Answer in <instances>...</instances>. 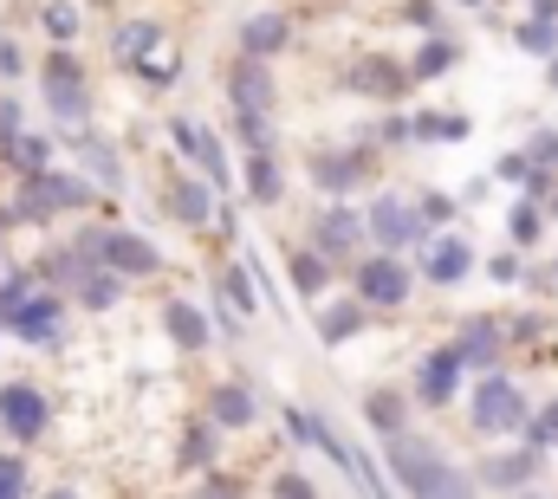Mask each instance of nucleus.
<instances>
[{
  "mask_svg": "<svg viewBox=\"0 0 558 499\" xmlns=\"http://www.w3.org/2000/svg\"><path fill=\"white\" fill-rule=\"evenodd\" d=\"M474 422H481V428H520V422H526L520 389H513V382H481V395H474Z\"/></svg>",
  "mask_w": 558,
  "mask_h": 499,
  "instance_id": "obj_3",
  "label": "nucleus"
},
{
  "mask_svg": "<svg viewBox=\"0 0 558 499\" xmlns=\"http://www.w3.org/2000/svg\"><path fill=\"white\" fill-rule=\"evenodd\" d=\"M371 422H377V428H397L403 415H397V402H390V395H377V402H371Z\"/></svg>",
  "mask_w": 558,
  "mask_h": 499,
  "instance_id": "obj_26",
  "label": "nucleus"
},
{
  "mask_svg": "<svg viewBox=\"0 0 558 499\" xmlns=\"http://www.w3.org/2000/svg\"><path fill=\"white\" fill-rule=\"evenodd\" d=\"M247 182H254V202H279V169L267 162V149L254 156V169H247Z\"/></svg>",
  "mask_w": 558,
  "mask_h": 499,
  "instance_id": "obj_18",
  "label": "nucleus"
},
{
  "mask_svg": "<svg viewBox=\"0 0 558 499\" xmlns=\"http://www.w3.org/2000/svg\"><path fill=\"white\" fill-rule=\"evenodd\" d=\"M241 39H247V52H254V59H267V52H279V46H286V20H279V13H254Z\"/></svg>",
  "mask_w": 558,
  "mask_h": 499,
  "instance_id": "obj_12",
  "label": "nucleus"
},
{
  "mask_svg": "<svg viewBox=\"0 0 558 499\" xmlns=\"http://www.w3.org/2000/svg\"><path fill=\"white\" fill-rule=\"evenodd\" d=\"M0 422H7L20 441H33V435L46 428V395H39V389H26V382L0 389Z\"/></svg>",
  "mask_w": 558,
  "mask_h": 499,
  "instance_id": "obj_2",
  "label": "nucleus"
},
{
  "mask_svg": "<svg viewBox=\"0 0 558 499\" xmlns=\"http://www.w3.org/2000/svg\"><path fill=\"white\" fill-rule=\"evenodd\" d=\"M494 344H500V338L474 325V331H468V344H461V357H494Z\"/></svg>",
  "mask_w": 558,
  "mask_h": 499,
  "instance_id": "obj_23",
  "label": "nucleus"
},
{
  "mask_svg": "<svg viewBox=\"0 0 558 499\" xmlns=\"http://www.w3.org/2000/svg\"><path fill=\"white\" fill-rule=\"evenodd\" d=\"M397 474H403V487H416V494H461L468 480L461 474H448L441 461H428V448H416V441H397Z\"/></svg>",
  "mask_w": 558,
  "mask_h": 499,
  "instance_id": "obj_1",
  "label": "nucleus"
},
{
  "mask_svg": "<svg viewBox=\"0 0 558 499\" xmlns=\"http://www.w3.org/2000/svg\"><path fill=\"white\" fill-rule=\"evenodd\" d=\"M461 272H468V247H461V241H435V247H428V279L454 285Z\"/></svg>",
  "mask_w": 558,
  "mask_h": 499,
  "instance_id": "obj_14",
  "label": "nucleus"
},
{
  "mask_svg": "<svg viewBox=\"0 0 558 499\" xmlns=\"http://www.w3.org/2000/svg\"><path fill=\"white\" fill-rule=\"evenodd\" d=\"M351 85H364L371 98H397V85H403V72H397V65H377V59H364V65L351 72Z\"/></svg>",
  "mask_w": 558,
  "mask_h": 499,
  "instance_id": "obj_15",
  "label": "nucleus"
},
{
  "mask_svg": "<svg viewBox=\"0 0 558 499\" xmlns=\"http://www.w3.org/2000/svg\"><path fill=\"white\" fill-rule=\"evenodd\" d=\"M351 325H357V318H351V312H325V338H344V331H351Z\"/></svg>",
  "mask_w": 558,
  "mask_h": 499,
  "instance_id": "obj_30",
  "label": "nucleus"
},
{
  "mask_svg": "<svg viewBox=\"0 0 558 499\" xmlns=\"http://www.w3.org/2000/svg\"><path fill=\"white\" fill-rule=\"evenodd\" d=\"M98 247H105V259H111L118 272H156V247L137 241V234H111V241H98Z\"/></svg>",
  "mask_w": 558,
  "mask_h": 499,
  "instance_id": "obj_6",
  "label": "nucleus"
},
{
  "mask_svg": "<svg viewBox=\"0 0 558 499\" xmlns=\"http://www.w3.org/2000/svg\"><path fill=\"white\" fill-rule=\"evenodd\" d=\"M215 422H228V428H247V422H254V402H247V389H221V395H215Z\"/></svg>",
  "mask_w": 558,
  "mask_h": 499,
  "instance_id": "obj_17",
  "label": "nucleus"
},
{
  "mask_svg": "<svg viewBox=\"0 0 558 499\" xmlns=\"http://www.w3.org/2000/svg\"><path fill=\"white\" fill-rule=\"evenodd\" d=\"M175 136H182V149H189V156H195L215 182H228V156L215 149V136H208V130H202V124H175Z\"/></svg>",
  "mask_w": 558,
  "mask_h": 499,
  "instance_id": "obj_7",
  "label": "nucleus"
},
{
  "mask_svg": "<svg viewBox=\"0 0 558 499\" xmlns=\"http://www.w3.org/2000/svg\"><path fill=\"white\" fill-rule=\"evenodd\" d=\"M169 331H175V344H182V351H202V344H208V325H202V312H195V305H182V299L169 305Z\"/></svg>",
  "mask_w": 558,
  "mask_h": 499,
  "instance_id": "obj_13",
  "label": "nucleus"
},
{
  "mask_svg": "<svg viewBox=\"0 0 558 499\" xmlns=\"http://www.w3.org/2000/svg\"><path fill=\"white\" fill-rule=\"evenodd\" d=\"M371 228H377V241H384V247H410V241H416V215H410L403 202H390V195L371 208Z\"/></svg>",
  "mask_w": 558,
  "mask_h": 499,
  "instance_id": "obj_5",
  "label": "nucleus"
},
{
  "mask_svg": "<svg viewBox=\"0 0 558 499\" xmlns=\"http://www.w3.org/2000/svg\"><path fill=\"white\" fill-rule=\"evenodd\" d=\"M26 487V467L20 461H0V494H20Z\"/></svg>",
  "mask_w": 558,
  "mask_h": 499,
  "instance_id": "obj_27",
  "label": "nucleus"
},
{
  "mask_svg": "<svg viewBox=\"0 0 558 499\" xmlns=\"http://www.w3.org/2000/svg\"><path fill=\"white\" fill-rule=\"evenodd\" d=\"M7 149H13V162H26V169H46V143H33V136H13Z\"/></svg>",
  "mask_w": 558,
  "mask_h": 499,
  "instance_id": "obj_21",
  "label": "nucleus"
},
{
  "mask_svg": "<svg viewBox=\"0 0 558 499\" xmlns=\"http://www.w3.org/2000/svg\"><path fill=\"white\" fill-rule=\"evenodd\" d=\"M46 26L65 39V33H78V13H72V7H46Z\"/></svg>",
  "mask_w": 558,
  "mask_h": 499,
  "instance_id": "obj_24",
  "label": "nucleus"
},
{
  "mask_svg": "<svg viewBox=\"0 0 558 499\" xmlns=\"http://www.w3.org/2000/svg\"><path fill=\"white\" fill-rule=\"evenodd\" d=\"M520 46H526V52H553V46H558L553 20H546V13H539V20H533V26H520Z\"/></svg>",
  "mask_w": 558,
  "mask_h": 499,
  "instance_id": "obj_20",
  "label": "nucleus"
},
{
  "mask_svg": "<svg viewBox=\"0 0 558 499\" xmlns=\"http://www.w3.org/2000/svg\"><path fill=\"white\" fill-rule=\"evenodd\" d=\"M454 370H461V351H435V357L422 364V395H428V402L454 395Z\"/></svg>",
  "mask_w": 558,
  "mask_h": 499,
  "instance_id": "obj_8",
  "label": "nucleus"
},
{
  "mask_svg": "<svg viewBox=\"0 0 558 499\" xmlns=\"http://www.w3.org/2000/svg\"><path fill=\"white\" fill-rule=\"evenodd\" d=\"M7 325H13L20 338H52V325H59V305H52V299H26V305L7 318Z\"/></svg>",
  "mask_w": 558,
  "mask_h": 499,
  "instance_id": "obj_9",
  "label": "nucleus"
},
{
  "mask_svg": "<svg viewBox=\"0 0 558 499\" xmlns=\"http://www.w3.org/2000/svg\"><path fill=\"white\" fill-rule=\"evenodd\" d=\"M448 59H454V52H448V46H422V72H441V65H448Z\"/></svg>",
  "mask_w": 558,
  "mask_h": 499,
  "instance_id": "obj_28",
  "label": "nucleus"
},
{
  "mask_svg": "<svg viewBox=\"0 0 558 499\" xmlns=\"http://www.w3.org/2000/svg\"><path fill=\"white\" fill-rule=\"evenodd\" d=\"M149 39H156V26H131V33H118V52H149Z\"/></svg>",
  "mask_w": 558,
  "mask_h": 499,
  "instance_id": "obj_22",
  "label": "nucleus"
},
{
  "mask_svg": "<svg viewBox=\"0 0 558 499\" xmlns=\"http://www.w3.org/2000/svg\"><path fill=\"white\" fill-rule=\"evenodd\" d=\"M234 98H241V111H247V118H260V111H267V98H274V92H267V72H260V65H247V72L234 78Z\"/></svg>",
  "mask_w": 558,
  "mask_h": 499,
  "instance_id": "obj_16",
  "label": "nucleus"
},
{
  "mask_svg": "<svg viewBox=\"0 0 558 499\" xmlns=\"http://www.w3.org/2000/svg\"><path fill=\"white\" fill-rule=\"evenodd\" d=\"M78 202H92L78 175H39V208H78Z\"/></svg>",
  "mask_w": 558,
  "mask_h": 499,
  "instance_id": "obj_10",
  "label": "nucleus"
},
{
  "mask_svg": "<svg viewBox=\"0 0 558 499\" xmlns=\"http://www.w3.org/2000/svg\"><path fill=\"white\" fill-rule=\"evenodd\" d=\"M357 241V221L351 215H325V253H344Z\"/></svg>",
  "mask_w": 558,
  "mask_h": 499,
  "instance_id": "obj_19",
  "label": "nucleus"
},
{
  "mask_svg": "<svg viewBox=\"0 0 558 499\" xmlns=\"http://www.w3.org/2000/svg\"><path fill=\"white\" fill-rule=\"evenodd\" d=\"M357 292H364L371 305H403V299H410V272H403L397 259H371V266L357 272Z\"/></svg>",
  "mask_w": 558,
  "mask_h": 499,
  "instance_id": "obj_4",
  "label": "nucleus"
},
{
  "mask_svg": "<svg viewBox=\"0 0 558 499\" xmlns=\"http://www.w3.org/2000/svg\"><path fill=\"white\" fill-rule=\"evenodd\" d=\"M169 215H175V221H208L215 202H208L202 182H175V188H169Z\"/></svg>",
  "mask_w": 558,
  "mask_h": 499,
  "instance_id": "obj_11",
  "label": "nucleus"
},
{
  "mask_svg": "<svg viewBox=\"0 0 558 499\" xmlns=\"http://www.w3.org/2000/svg\"><path fill=\"white\" fill-rule=\"evenodd\" d=\"M292 272H299V285H305V292H312V285H318V279H325V272H318V259H312V253H305V259H299V266H292Z\"/></svg>",
  "mask_w": 558,
  "mask_h": 499,
  "instance_id": "obj_29",
  "label": "nucleus"
},
{
  "mask_svg": "<svg viewBox=\"0 0 558 499\" xmlns=\"http://www.w3.org/2000/svg\"><path fill=\"white\" fill-rule=\"evenodd\" d=\"M46 78H52V92H72V85H78V65H72V59H52Z\"/></svg>",
  "mask_w": 558,
  "mask_h": 499,
  "instance_id": "obj_25",
  "label": "nucleus"
}]
</instances>
